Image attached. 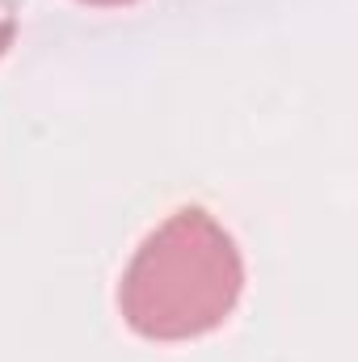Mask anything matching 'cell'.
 <instances>
[{
	"label": "cell",
	"instance_id": "obj_1",
	"mask_svg": "<svg viewBox=\"0 0 358 362\" xmlns=\"http://www.w3.org/2000/svg\"><path fill=\"white\" fill-rule=\"evenodd\" d=\"M241 295V257L207 211H178L144 240L118 303L144 337H194L215 329Z\"/></svg>",
	"mask_w": 358,
	"mask_h": 362
},
{
	"label": "cell",
	"instance_id": "obj_2",
	"mask_svg": "<svg viewBox=\"0 0 358 362\" xmlns=\"http://www.w3.org/2000/svg\"><path fill=\"white\" fill-rule=\"evenodd\" d=\"M8 34H13V30H8V25H4V21H0V51H4V47H8Z\"/></svg>",
	"mask_w": 358,
	"mask_h": 362
},
{
	"label": "cell",
	"instance_id": "obj_3",
	"mask_svg": "<svg viewBox=\"0 0 358 362\" xmlns=\"http://www.w3.org/2000/svg\"><path fill=\"white\" fill-rule=\"evenodd\" d=\"M93 4H122V0H93Z\"/></svg>",
	"mask_w": 358,
	"mask_h": 362
}]
</instances>
